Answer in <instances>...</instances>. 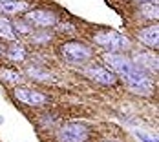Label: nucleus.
Instances as JSON below:
<instances>
[{
  "label": "nucleus",
  "mask_w": 159,
  "mask_h": 142,
  "mask_svg": "<svg viewBox=\"0 0 159 142\" xmlns=\"http://www.w3.org/2000/svg\"><path fill=\"white\" fill-rule=\"evenodd\" d=\"M139 13L143 18H148V20H157L159 9L156 2H141V7H139Z\"/></svg>",
  "instance_id": "nucleus-14"
},
{
  "label": "nucleus",
  "mask_w": 159,
  "mask_h": 142,
  "mask_svg": "<svg viewBox=\"0 0 159 142\" xmlns=\"http://www.w3.org/2000/svg\"><path fill=\"white\" fill-rule=\"evenodd\" d=\"M86 139H88V129L84 124H79V122L64 124L57 131V140L59 142H84Z\"/></svg>",
  "instance_id": "nucleus-4"
},
{
  "label": "nucleus",
  "mask_w": 159,
  "mask_h": 142,
  "mask_svg": "<svg viewBox=\"0 0 159 142\" xmlns=\"http://www.w3.org/2000/svg\"><path fill=\"white\" fill-rule=\"evenodd\" d=\"M137 38H139L146 47L156 49L157 44H159V29H157V26H148V28L139 29V31H137Z\"/></svg>",
  "instance_id": "nucleus-9"
},
{
  "label": "nucleus",
  "mask_w": 159,
  "mask_h": 142,
  "mask_svg": "<svg viewBox=\"0 0 159 142\" xmlns=\"http://www.w3.org/2000/svg\"><path fill=\"white\" fill-rule=\"evenodd\" d=\"M15 97L22 102V104H28V106H42V104H46L49 100L44 93L35 91V89H30V88H16Z\"/></svg>",
  "instance_id": "nucleus-7"
},
{
  "label": "nucleus",
  "mask_w": 159,
  "mask_h": 142,
  "mask_svg": "<svg viewBox=\"0 0 159 142\" xmlns=\"http://www.w3.org/2000/svg\"><path fill=\"white\" fill-rule=\"evenodd\" d=\"M28 24L31 26H39V28H51L57 24V15L51 13L48 9H33V11H28L26 13V18H24Z\"/></svg>",
  "instance_id": "nucleus-6"
},
{
  "label": "nucleus",
  "mask_w": 159,
  "mask_h": 142,
  "mask_svg": "<svg viewBox=\"0 0 159 142\" xmlns=\"http://www.w3.org/2000/svg\"><path fill=\"white\" fill-rule=\"evenodd\" d=\"M61 33H75V28L71 24H61Z\"/></svg>",
  "instance_id": "nucleus-20"
},
{
  "label": "nucleus",
  "mask_w": 159,
  "mask_h": 142,
  "mask_svg": "<svg viewBox=\"0 0 159 142\" xmlns=\"http://www.w3.org/2000/svg\"><path fill=\"white\" fill-rule=\"evenodd\" d=\"M0 2H6V0H0Z\"/></svg>",
  "instance_id": "nucleus-24"
},
{
  "label": "nucleus",
  "mask_w": 159,
  "mask_h": 142,
  "mask_svg": "<svg viewBox=\"0 0 159 142\" xmlns=\"http://www.w3.org/2000/svg\"><path fill=\"white\" fill-rule=\"evenodd\" d=\"M59 51L68 64H84L93 57V49L82 42H64Z\"/></svg>",
  "instance_id": "nucleus-3"
},
{
  "label": "nucleus",
  "mask_w": 159,
  "mask_h": 142,
  "mask_svg": "<svg viewBox=\"0 0 159 142\" xmlns=\"http://www.w3.org/2000/svg\"><path fill=\"white\" fill-rule=\"evenodd\" d=\"M28 75L31 79H37V80H48L51 77V73L46 71V69H40V67H30L28 69Z\"/></svg>",
  "instance_id": "nucleus-16"
},
{
  "label": "nucleus",
  "mask_w": 159,
  "mask_h": 142,
  "mask_svg": "<svg viewBox=\"0 0 159 142\" xmlns=\"http://www.w3.org/2000/svg\"><path fill=\"white\" fill-rule=\"evenodd\" d=\"M0 80L7 84H16L22 80V73L16 69H0Z\"/></svg>",
  "instance_id": "nucleus-15"
},
{
  "label": "nucleus",
  "mask_w": 159,
  "mask_h": 142,
  "mask_svg": "<svg viewBox=\"0 0 159 142\" xmlns=\"http://www.w3.org/2000/svg\"><path fill=\"white\" fill-rule=\"evenodd\" d=\"M132 62L135 64V66H139L141 69H144V71L157 73V57L152 55V53H148V51L146 53H137Z\"/></svg>",
  "instance_id": "nucleus-10"
},
{
  "label": "nucleus",
  "mask_w": 159,
  "mask_h": 142,
  "mask_svg": "<svg viewBox=\"0 0 159 142\" xmlns=\"http://www.w3.org/2000/svg\"><path fill=\"white\" fill-rule=\"evenodd\" d=\"M123 79L126 82L128 89L135 95H150L154 91V82L150 79V75L139 66H134Z\"/></svg>",
  "instance_id": "nucleus-2"
},
{
  "label": "nucleus",
  "mask_w": 159,
  "mask_h": 142,
  "mask_svg": "<svg viewBox=\"0 0 159 142\" xmlns=\"http://www.w3.org/2000/svg\"><path fill=\"white\" fill-rule=\"evenodd\" d=\"M102 58H104V62L111 67V71H115V73L121 75V77H125L128 71L135 66V64L132 62L128 57H125L123 53H104Z\"/></svg>",
  "instance_id": "nucleus-5"
},
{
  "label": "nucleus",
  "mask_w": 159,
  "mask_h": 142,
  "mask_svg": "<svg viewBox=\"0 0 159 142\" xmlns=\"http://www.w3.org/2000/svg\"><path fill=\"white\" fill-rule=\"evenodd\" d=\"M6 55H7V58L11 60V62H24L26 60V47L22 46V44H13L11 47H7L6 49Z\"/></svg>",
  "instance_id": "nucleus-13"
},
{
  "label": "nucleus",
  "mask_w": 159,
  "mask_h": 142,
  "mask_svg": "<svg viewBox=\"0 0 159 142\" xmlns=\"http://www.w3.org/2000/svg\"><path fill=\"white\" fill-rule=\"evenodd\" d=\"M139 2H157V0H139Z\"/></svg>",
  "instance_id": "nucleus-22"
},
{
  "label": "nucleus",
  "mask_w": 159,
  "mask_h": 142,
  "mask_svg": "<svg viewBox=\"0 0 159 142\" xmlns=\"http://www.w3.org/2000/svg\"><path fill=\"white\" fill-rule=\"evenodd\" d=\"M0 38L6 40V42H15L16 40V33L13 29V24L6 16H0Z\"/></svg>",
  "instance_id": "nucleus-12"
},
{
  "label": "nucleus",
  "mask_w": 159,
  "mask_h": 142,
  "mask_svg": "<svg viewBox=\"0 0 159 142\" xmlns=\"http://www.w3.org/2000/svg\"><path fill=\"white\" fill-rule=\"evenodd\" d=\"M93 42L102 49H106L108 53H121V51H128L132 47L130 38L115 31H99L93 35Z\"/></svg>",
  "instance_id": "nucleus-1"
},
{
  "label": "nucleus",
  "mask_w": 159,
  "mask_h": 142,
  "mask_svg": "<svg viewBox=\"0 0 159 142\" xmlns=\"http://www.w3.org/2000/svg\"><path fill=\"white\" fill-rule=\"evenodd\" d=\"M49 40H51V35H49L48 31H39V33L33 35V42H35V44H46Z\"/></svg>",
  "instance_id": "nucleus-18"
},
{
  "label": "nucleus",
  "mask_w": 159,
  "mask_h": 142,
  "mask_svg": "<svg viewBox=\"0 0 159 142\" xmlns=\"http://www.w3.org/2000/svg\"><path fill=\"white\" fill-rule=\"evenodd\" d=\"M135 137H137V139H141L143 142H157V139H154V137L146 135L144 131H135Z\"/></svg>",
  "instance_id": "nucleus-19"
},
{
  "label": "nucleus",
  "mask_w": 159,
  "mask_h": 142,
  "mask_svg": "<svg viewBox=\"0 0 159 142\" xmlns=\"http://www.w3.org/2000/svg\"><path fill=\"white\" fill-rule=\"evenodd\" d=\"M0 57H6V46L0 44Z\"/></svg>",
  "instance_id": "nucleus-21"
},
{
  "label": "nucleus",
  "mask_w": 159,
  "mask_h": 142,
  "mask_svg": "<svg viewBox=\"0 0 159 142\" xmlns=\"http://www.w3.org/2000/svg\"><path fill=\"white\" fill-rule=\"evenodd\" d=\"M84 75L88 79H92L93 82H99V84H113L115 82V75L111 69H106V67H101V66H92L88 69H84Z\"/></svg>",
  "instance_id": "nucleus-8"
},
{
  "label": "nucleus",
  "mask_w": 159,
  "mask_h": 142,
  "mask_svg": "<svg viewBox=\"0 0 159 142\" xmlns=\"http://www.w3.org/2000/svg\"><path fill=\"white\" fill-rule=\"evenodd\" d=\"M28 9V2L24 0H6V2H0V13H6V15H16V13H22Z\"/></svg>",
  "instance_id": "nucleus-11"
},
{
  "label": "nucleus",
  "mask_w": 159,
  "mask_h": 142,
  "mask_svg": "<svg viewBox=\"0 0 159 142\" xmlns=\"http://www.w3.org/2000/svg\"><path fill=\"white\" fill-rule=\"evenodd\" d=\"M108 142H115V140H108Z\"/></svg>",
  "instance_id": "nucleus-23"
},
{
  "label": "nucleus",
  "mask_w": 159,
  "mask_h": 142,
  "mask_svg": "<svg viewBox=\"0 0 159 142\" xmlns=\"http://www.w3.org/2000/svg\"><path fill=\"white\" fill-rule=\"evenodd\" d=\"M13 24V29L15 33H24V35H28V33H31V26L26 22V20H15V22H11Z\"/></svg>",
  "instance_id": "nucleus-17"
}]
</instances>
